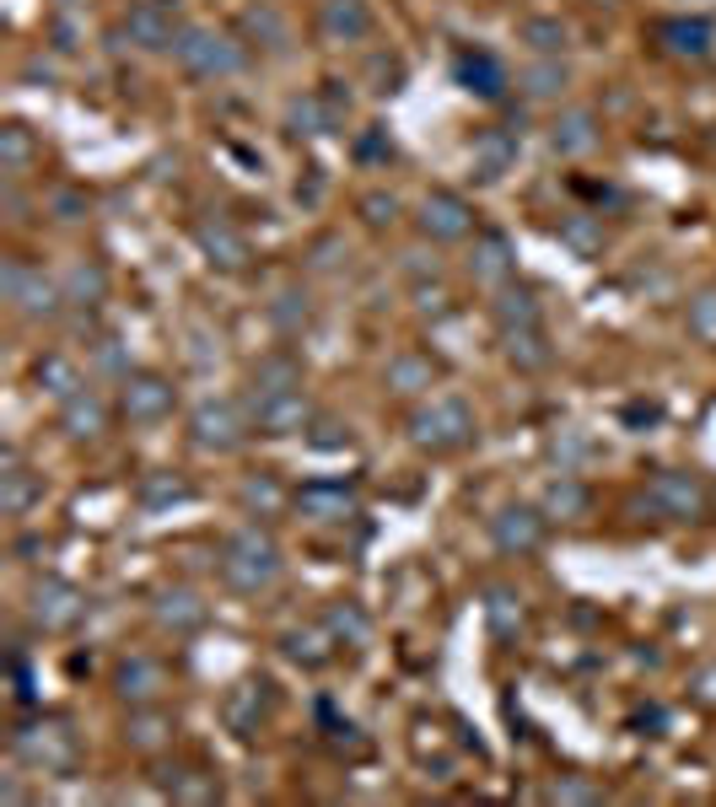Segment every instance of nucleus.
I'll return each mask as SVG.
<instances>
[{
  "mask_svg": "<svg viewBox=\"0 0 716 807\" xmlns=\"http://www.w3.org/2000/svg\"><path fill=\"white\" fill-rule=\"evenodd\" d=\"M168 792H173L178 803H216V797H221L216 775H205V770H189V775H173V781H168Z\"/></svg>",
  "mask_w": 716,
  "mask_h": 807,
  "instance_id": "34",
  "label": "nucleus"
},
{
  "mask_svg": "<svg viewBox=\"0 0 716 807\" xmlns=\"http://www.w3.org/2000/svg\"><path fill=\"white\" fill-rule=\"evenodd\" d=\"M5 302L22 312V318H55L60 302H66V291L55 286V280H44V269H27V264H5Z\"/></svg>",
  "mask_w": 716,
  "mask_h": 807,
  "instance_id": "4",
  "label": "nucleus"
},
{
  "mask_svg": "<svg viewBox=\"0 0 716 807\" xmlns=\"http://www.w3.org/2000/svg\"><path fill=\"white\" fill-rule=\"evenodd\" d=\"M469 275H474L480 286H490V291L512 286V275H518V258H512V243H507V238H496V232L474 238V258H469Z\"/></svg>",
  "mask_w": 716,
  "mask_h": 807,
  "instance_id": "13",
  "label": "nucleus"
},
{
  "mask_svg": "<svg viewBox=\"0 0 716 807\" xmlns=\"http://www.w3.org/2000/svg\"><path fill=\"white\" fill-rule=\"evenodd\" d=\"M313 420V404L302 399V388H269L259 393V404H254V426L264 436H291L302 431Z\"/></svg>",
  "mask_w": 716,
  "mask_h": 807,
  "instance_id": "8",
  "label": "nucleus"
},
{
  "mask_svg": "<svg viewBox=\"0 0 716 807\" xmlns=\"http://www.w3.org/2000/svg\"><path fill=\"white\" fill-rule=\"evenodd\" d=\"M297 506H302L313 522H334V517H345V511L356 506V496H350L345 485H334V480H319V485H308V491L297 496Z\"/></svg>",
  "mask_w": 716,
  "mask_h": 807,
  "instance_id": "23",
  "label": "nucleus"
},
{
  "mask_svg": "<svg viewBox=\"0 0 716 807\" xmlns=\"http://www.w3.org/2000/svg\"><path fill=\"white\" fill-rule=\"evenodd\" d=\"M33 157H38V146H33L27 125H5V129H0V168H5L11 178H22V173L33 168Z\"/></svg>",
  "mask_w": 716,
  "mask_h": 807,
  "instance_id": "26",
  "label": "nucleus"
},
{
  "mask_svg": "<svg viewBox=\"0 0 716 807\" xmlns=\"http://www.w3.org/2000/svg\"><path fill=\"white\" fill-rule=\"evenodd\" d=\"M496 323L512 334V328H539V297L533 291H522V286H501V297H496Z\"/></svg>",
  "mask_w": 716,
  "mask_h": 807,
  "instance_id": "25",
  "label": "nucleus"
},
{
  "mask_svg": "<svg viewBox=\"0 0 716 807\" xmlns=\"http://www.w3.org/2000/svg\"><path fill=\"white\" fill-rule=\"evenodd\" d=\"M334 253H339V243H334V238H324V243H319V269H328V264H334Z\"/></svg>",
  "mask_w": 716,
  "mask_h": 807,
  "instance_id": "51",
  "label": "nucleus"
},
{
  "mask_svg": "<svg viewBox=\"0 0 716 807\" xmlns=\"http://www.w3.org/2000/svg\"><path fill=\"white\" fill-rule=\"evenodd\" d=\"M490 539H496L507 555H528V550H539V539H544V517H539L533 506H507V511L490 517Z\"/></svg>",
  "mask_w": 716,
  "mask_h": 807,
  "instance_id": "11",
  "label": "nucleus"
},
{
  "mask_svg": "<svg viewBox=\"0 0 716 807\" xmlns=\"http://www.w3.org/2000/svg\"><path fill=\"white\" fill-rule=\"evenodd\" d=\"M657 33H662L668 49L684 55V60H706V55H712V38H716L712 22H701V16H695V22H684V16H679V22H662Z\"/></svg>",
  "mask_w": 716,
  "mask_h": 807,
  "instance_id": "22",
  "label": "nucleus"
},
{
  "mask_svg": "<svg viewBox=\"0 0 716 807\" xmlns=\"http://www.w3.org/2000/svg\"><path fill=\"white\" fill-rule=\"evenodd\" d=\"M490 624H496V635H512L522 624V609L512 592H490Z\"/></svg>",
  "mask_w": 716,
  "mask_h": 807,
  "instance_id": "41",
  "label": "nucleus"
},
{
  "mask_svg": "<svg viewBox=\"0 0 716 807\" xmlns=\"http://www.w3.org/2000/svg\"><path fill=\"white\" fill-rule=\"evenodd\" d=\"M420 232L431 238V243H458V238H469L474 232V210L458 199V194H448V188H431L426 199H420Z\"/></svg>",
  "mask_w": 716,
  "mask_h": 807,
  "instance_id": "5",
  "label": "nucleus"
},
{
  "mask_svg": "<svg viewBox=\"0 0 716 807\" xmlns=\"http://www.w3.org/2000/svg\"><path fill=\"white\" fill-rule=\"evenodd\" d=\"M275 570H280V550H275V539H269L264 528H238V533L227 539V550H221V576H227L238 592L269 587Z\"/></svg>",
  "mask_w": 716,
  "mask_h": 807,
  "instance_id": "1",
  "label": "nucleus"
},
{
  "mask_svg": "<svg viewBox=\"0 0 716 807\" xmlns=\"http://www.w3.org/2000/svg\"><path fill=\"white\" fill-rule=\"evenodd\" d=\"M690 334L695 339H716V291H701L690 302Z\"/></svg>",
  "mask_w": 716,
  "mask_h": 807,
  "instance_id": "39",
  "label": "nucleus"
},
{
  "mask_svg": "<svg viewBox=\"0 0 716 807\" xmlns=\"http://www.w3.org/2000/svg\"><path fill=\"white\" fill-rule=\"evenodd\" d=\"M361 216H367V227H393L399 221V199L393 194H367L361 199Z\"/></svg>",
  "mask_w": 716,
  "mask_h": 807,
  "instance_id": "43",
  "label": "nucleus"
},
{
  "mask_svg": "<svg viewBox=\"0 0 716 807\" xmlns=\"http://www.w3.org/2000/svg\"><path fill=\"white\" fill-rule=\"evenodd\" d=\"M162 733H168V722H162V716H135V722H130V743L135 748H157V743H162Z\"/></svg>",
  "mask_w": 716,
  "mask_h": 807,
  "instance_id": "44",
  "label": "nucleus"
},
{
  "mask_svg": "<svg viewBox=\"0 0 716 807\" xmlns=\"http://www.w3.org/2000/svg\"><path fill=\"white\" fill-rule=\"evenodd\" d=\"M173 60L184 65L189 76H199V81H221V76L243 70V49H238V38H227L216 27H178Z\"/></svg>",
  "mask_w": 716,
  "mask_h": 807,
  "instance_id": "2",
  "label": "nucleus"
},
{
  "mask_svg": "<svg viewBox=\"0 0 716 807\" xmlns=\"http://www.w3.org/2000/svg\"><path fill=\"white\" fill-rule=\"evenodd\" d=\"M38 382H49V393H60V399L81 393V377H76V367H70L66 356H44L38 361Z\"/></svg>",
  "mask_w": 716,
  "mask_h": 807,
  "instance_id": "36",
  "label": "nucleus"
},
{
  "mask_svg": "<svg viewBox=\"0 0 716 807\" xmlns=\"http://www.w3.org/2000/svg\"><path fill=\"white\" fill-rule=\"evenodd\" d=\"M550 140H555L561 157H582V151L598 146V119H592L587 108H571V114L555 119V135H550Z\"/></svg>",
  "mask_w": 716,
  "mask_h": 807,
  "instance_id": "21",
  "label": "nucleus"
},
{
  "mask_svg": "<svg viewBox=\"0 0 716 807\" xmlns=\"http://www.w3.org/2000/svg\"><path fill=\"white\" fill-rule=\"evenodd\" d=\"M27 614L38 630H66V624L81 620V592L66 587V581H38L27 592Z\"/></svg>",
  "mask_w": 716,
  "mask_h": 807,
  "instance_id": "10",
  "label": "nucleus"
},
{
  "mask_svg": "<svg viewBox=\"0 0 716 807\" xmlns=\"http://www.w3.org/2000/svg\"><path fill=\"white\" fill-rule=\"evenodd\" d=\"M254 382H259V393H269V388H297V382H302V367H297L291 356H269V361H259Z\"/></svg>",
  "mask_w": 716,
  "mask_h": 807,
  "instance_id": "37",
  "label": "nucleus"
},
{
  "mask_svg": "<svg viewBox=\"0 0 716 807\" xmlns=\"http://www.w3.org/2000/svg\"><path fill=\"white\" fill-rule=\"evenodd\" d=\"M522 92H528V97H561V92H566V65H555V60L533 65V70L522 76Z\"/></svg>",
  "mask_w": 716,
  "mask_h": 807,
  "instance_id": "35",
  "label": "nucleus"
},
{
  "mask_svg": "<svg viewBox=\"0 0 716 807\" xmlns=\"http://www.w3.org/2000/svg\"><path fill=\"white\" fill-rule=\"evenodd\" d=\"M195 238H199V249L210 253V264H221V269H243L249 264V243L227 221H199Z\"/></svg>",
  "mask_w": 716,
  "mask_h": 807,
  "instance_id": "18",
  "label": "nucleus"
},
{
  "mask_svg": "<svg viewBox=\"0 0 716 807\" xmlns=\"http://www.w3.org/2000/svg\"><path fill=\"white\" fill-rule=\"evenodd\" d=\"M125 27H130V38L140 44V49H173V38H178L173 11H168L162 0H140V5H130Z\"/></svg>",
  "mask_w": 716,
  "mask_h": 807,
  "instance_id": "15",
  "label": "nucleus"
},
{
  "mask_svg": "<svg viewBox=\"0 0 716 807\" xmlns=\"http://www.w3.org/2000/svg\"><path fill=\"white\" fill-rule=\"evenodd\" d=\"M544 506H550L555 517H582V511H587V491L571 480V474H561V480L544 491Z\"/></svg>",
  "mask_w": 716,
  "mask_h": 807,
  "instance_id": "32",
  "label": "nucleus"
},
{
  "mask_svg": "<svg viewBox=\"0 0 716 807\" xmlns=\"http://www.w3.org/2000/svg\"><path fill=\"white\" fill-rule=\"evenodd\" d=\"M453 70H458V81H463L469 92H480L485 103H496V97L507 92V65L496 60V55H485V49H463Z\"/></svg>",
  "mask_w": 716,
  "mask_h": 807,
  "instance_id": "16",
  "label": "nucleus"
},
{
  "mask_svg": "<svg viewBox=\"0 0 716 807\" xmlns=\"http://www.w3.org/2000/svg\"><path fill=\"white\" fill-rule=\"evenodd\" d=\"M125 420L130 426H157L173 415V382L157 372H140V377H125Z\"/></svg>",
  "mask_w": 716,
  "mask_h": 807,
  "instance_id": "7",
  "label": "nucleus"
},
{
  "mask_svg": "<svg viewBox=\"0 0 716 807\" xmlns=\"http://www.w3.org/2000/svg\"><path fill=\"white\" fill-rule=\"evenodd\" d=\"M409 436H415V447L453 452V447H463V441L474 436V415H469L458 399H437L431 410H420V415L409 420Z\"/></svg>",
  "mask_w": 716,
  "mask_h": 807,
  "instance_id": "3",
  "label": "nucleus"
},
{
  "mask_svg": "<svg viewBox=\"0 0 716 807\" xmlns=\"http://www.w3.org/2000/svg\"><path fill=\"white\" fill-rule=\"evenodd\" d=\"M55 210H60V221H81L86 199H81V194H55Z\"/></svg>",
  "mask_w": 716,
  "mask_h": 807,
  "instance_id": "47",
  "label": "nucleus"
},
{
  "mask_svg": "<svg viewBox=\"0 0 716 807\" xmlns=\"http://www.w3.org/2000/svg\"><path fill=\"white\" fill-rule=\"evenodd\" d=\"M389 382L399 393H420V388H431V361L426 356H399L389 367Z\"/></svg>",
  "mask_w": 716,
  "mask_h": 807,
  "instance_id": "33",
  "label": "nucleus"
},
{
  "mask_svg": "<svg viewBox=\"0 0 716 807\" xmlns=\"http://www.w3.org/2000/svg\"><path fill=\"white\" fill-rule=\"evenodd\" d=\"M178 496H184L178 480H157V485H146V500H178Z\"/></svg>",
  "mask_w": 716,
  "mask_h": 807,
  "instance_id": "48",
  "label": "nucleus"
},
{
  "mask_svg": "<svg viewBox=\"0 0 716 807\" xmlns=\"http://www.w3.org/2000/svg\"><path fill=\"white\" fill-rule=\"evenodd\" d=\"M566 22L561 16H522V44L539 49V55H561L566 49Z\"/></svg>",
  "mask_w": 716,
  "mask_h": 807,
  "instance_id": "28",
  "label": "nucleus"
},
{
  "mask_svg": "<svg viewBox=\"0 0 716 807\" xmlns=\"http://www.w3.org/2000/svg\"><path fill=\"white\" fill-rule=\"evenodd\" d=\"M189 431H195V447H205V452H232L243 441V420H238L232 404H199Z\"/></svg>",
  "mask_w": 716,
  "mask_h": 807,
  "instance_id": "12",
  "label": "nucleus"
},
{
  "mask_svg": "<svg viewBox=\"0 0 716 807\" xmlns=\"http://www.w3.org/2000/svg\"><path fill=\"white\" fill-rule=\"evenodd\" d=\"M60 291H66L70 308H97L103 297H108V275H103V264H70L66 280H60Z\"/></svg>",
  "mask_w": 716,
  "mask_h": 807,
  "instance_id": "20",
  "label": "nucleus"
},
{
  "mask_svg": "<svg viewBox=\"0 0 716 807\" xmlns=\"http://www.w3.org/2000/svg\"><path fill=\"white\" fill-rule=\"evenodd\" d=\"M0 485H5V517H27V506L38 500V485L22 474L16 452H5V474H0Z\"/></svg>",
  "mask_w": 716,
  "mask_h": 807,
  "instance_id": "29",
  "label": "nucleus"
},
{
  "mask_svg": "<svg viewBox=\"0 0 716 807\" xmlns=\"http://www.w3.org/2000/svg\"><path fill=\"white\" fill-rule=\"evenodd\" d=\"M269 318H275L286 334H291V328H302V323H308V297H302V291H286V297L269 308Z\"/></svg>",
  "mask_w": 716,
  "mask_h": 807,
  "instance_id": "40",
  "label": "nucleus"
},
{
  "mask_svg": "<svg viewBox=\"0 0 716 807\" xmlns=\"http://www.w3.org/2000/svg\"><path fill=\"white\" fill-rule=\"evenodd\" d=\"M319 33L334 44H361L372 33V11L367 0H324L319 5Z\"/></svg>",
  "mask_w": 716,
  "mask_h": 807,
  "instance_id": "14",
  "label": "nucleus"
},
{
  "mask_svg": "<svg viewBox=\"0 0 716 807\" xmlns=\"http://www.w3.org/2000/svg\"><path fill=\"white\" fill-rule=\"evenodd\" d=\"M647 500L662 511V517H673V522H690V517H701L706 511V485L695 480V474H657L651 480Z\"/></svg>",
  "mask_w": 716,
  "mask_h": 807,
  "instance_id": "9",
  "label": "nucleus"
},
{
  "mask_svg": "<svg viewBox=\"0 0 716 807\" xmlns=\"http://www.w3.org/2000/svg\"><path fill=\"white\" fill-rule=\"evenodd\" d=\"M695 694H701L706 705H716V662H712V668H701V673H695Z\"/></svg>",
  "mask_w": 716,
  "mask_h": 807,
  "instance_id": "49",
  "label": "nucleus"
},
{
  "mask_svg": "<svg viewBox=\"0 0 716 807\" xmlns=\"http://www.w3.org/2000/svg\"><path fill=\"white\" fill-rule=\"evenodd\" d=\"M157 620L173 624V630H195L205 620V603H199L195 592H168L162 603H157Z\"/></svg>",
  "mask_w": 716,
  "mask_h": 807,
  "instance_id": "30",
  "label": "nucleus"
},
{
  "mask_svg": "<svg viewBox=\"0 0 716 807\" xmlns=\"http://www.w3.org/2000/svg\"><path fill=\"white\" fill-rule=\"evenodd\" d=\"M249 27L264 33V44H269V49H280V44H286V22H280L269 5H254V11H249Z\"/></svg>",
  "mask_w": 716,
  "mask_h": 807,
  "instance_id": "42",
  "label": "nucleus"
},
{
  "mask_svg": "<svg viewBox=\"0 0 716 807\" xmlns=\"http://www.w3.org/2000/svg\"><path fill=\"white\" fill-rule=\"evenodd\" d=\"M507 356H512V367H522V372H544L550 367V345H544L539 328H512L507 334Z\"/></svg>",
  "mask_w": 716,
  "mask_h": 807,
  "instance_id": "27",
  "label": "nucleus"
},
{
  "mask_svg": "<svg viewBox=\"0 0 716 807\" xmlns=\"http://www.w3.org/2000/svg\"><path fill=\"white\" fill-rule=\"evenodd\" d=\"M561 238H566L577 253H592L598 243H603V232H598L592 221H566V227H561Z\"/></svg>",
  "mask_w": 716,
  "mask_h": 807,
  "instance_id": "45",
  "label": "nucleus"
},
{
  "mask_svg": "<svg viewBox=\"0 0 716 807\" xmlns=\"http://www.w3.org/2000/svg\"><path fill=\"white\" fill-rule=\"evenodd\" d=\"M16 753H22L33 770L55 775V770H66L70 759H76V743H70V733L60 722H38V727H22V733H16Z\"/></svg>",
  "mask_w": 716,
  "mask_h": 807,
  "instance_id": "6",
  "label": "nucleus"
},
{
  "mask_svg": "<svg viewBox=\"0 0 716 807\" xmlns=\"http://www.w3.org/2000/svg\"><path fill=\"white\" fill-rule=\"evenodd\" d=\"M119 700H130V705H151L162 689H168V673H162V662H151V657H130V662H119Z\"/></svg>",
  "mask_w": 716,
  "mask_h": 807,
  "instance_id": "17",
  "label": "nucleus"
},
{
  "mask_svg": "<svg viewBox=\"0 0 716 807\" xmlns=\"http://www.w3.org/2000/svg\"><path fill=\"white\" fill-rule=\"evenodd\" d=\"M243 506H249V511H280V506H286V491H280L275 480H249V485H243Z\"/></svg>",
  "mask_w": 716,
  "mask_h": 807,
  "instance_id": "38",
  "label": "nucleus"
},
{
  "mask_svg": "<svg viewBox=\"0 0 716 807\" xmlns=\"http://www.w3.org/2000/svg\"><path fill=\"white\" fill-rule=\"evenodd\" d=\"M286 657H291V662H308V668H324L328 662L324 630H291V635H286Z\"/></svg>",
  "mask_w": 716,
  "mask_h": 807,
  "instance_id": "31",
  "label": "nucleus"
},
{
  "mask_svg": "<svg viewBox=\"0 0 716 807\" xmlns=\"http://www.w3.org/2000/svg\"><path fill=\"white\" fill-rule=\"evenodd\" d=\"M512 157H518V135H512V129H485V135L474 140V162H480L485 178H501Z\"/></svg>",
  "mask_w": 716,
  "mask_h": 807,
  "instance_id": "24",
  "label": "nucleus"
},
{
  "mask_svg": "<svg viewBox=\"0 0 716 807\" xmlns=\"http://www.w3.org/2000/svg\"><path fill=\"white\" fill-rule=\"evenodd\" d=\"M555 797H566V803H598V786H555Z\"/></svg>",
  "mask_w": 716,
  "mask_h": 807,
  "instance_id": "50",
  "label": "nucleus"
},
{
  "mask_svg": "<svg viewBox=\"0 0 716 807\" xmlns=\"http://www.w3.org/2000/svg\"><path fill=\"white\" fill-rule=\"evenodd\" d=\"M328 630H334V635H350V641H367V620H361L356 609H334V614H328Z\"/></svg>",
  "mask_w": 716,
  "mask_h": 807,
  "instance_id": "46",
  "label": "nucleus"
},
{
  "mask_svg": "<svg viewBox=\"0 0 716 807\" xmlns=\"http://www.w3.org/2000/svg\"><path fill=\"white\" fill-rule=\"evenodd\" d=\"M103 426H108V410H103V399H97V393H86V388H81V393H70L66 410H60V431L81 441V436H97Z\"/></svg>",
  "mask_w": 716,
  "mask_h": 807,
  "instance_id": "19",
  "label": "nucleus"
}]
</instances>
